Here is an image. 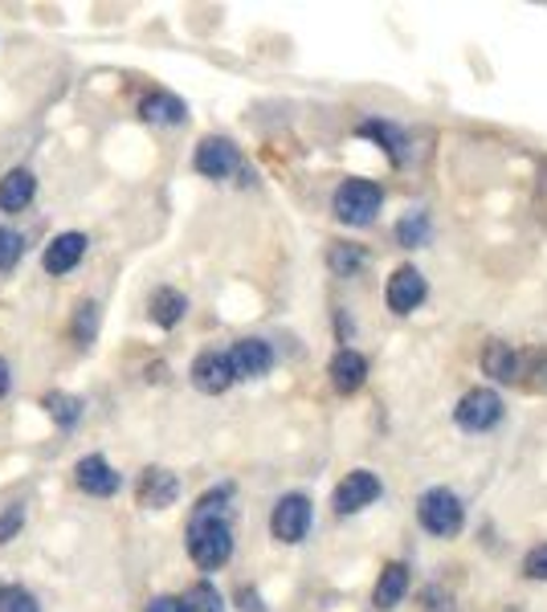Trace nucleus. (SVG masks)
Masks as SVG:
<instances>
[{
    "mask_svg": "<svg viewBox=\"0 0 547 612\" xmlns=\"http://www.w3.org/2000/svg\"><path fill=\"white\" fill-rule=\"evenodd\" d=\"M74 482H78V490L90 494V499H111V494L119 490V474L107 457L87 454L78 466H74Z\"/></svg>",
    "mask_w": 547,
    "mask_h": 612,
    "instance_id": "0eeeda50",
    "label": "nucleus"
},
{
    "mask_svg": "<svg viewBox=\"0 0 547 612\" xmlns=\"http://www.w3.org/2000/svg\"><path fill=\"white\" fill-rule=\"evenodd\" d=\"M197 171L209 176V180H225L233 171H242V156H237V147L230 140L213 135V140H204L197 147Z\"/></svg>",
    "mask_w": 547,
    "mask_h": 612,
    "instance_id": "6e6552de",
    "label": "nucleus"
},
{
    "mask_svg": "<svg viewBox=\"0 0 547 612\" xmlns=\"http://www.w3.org/2000/svg\"><path fill=\"white\" fill-rule=\"evenodd\" d=\"M188 556L204 571L225 568L233 556V531L225 519H192L188 527Z\"/></svg>",
    "mask_w": 547,
    "mask_h": 612,
    "instance_id": "f257e3e1",
    "label": "nucleus"
},
{
    "mask_svg": "<svg viewBox=\"0 0 547 612\" xmlns=\"http://www.w3.org/2000/svg\"><path fill=\"white\" fill-rule=\"evenodd\" d=\"M364 376H368V359H364L360 352H351V347L335 352V359H332V385L339 388V392H356V388L364 385Z\"/></svg>",
    "mask_w": 547,
    "mask_h": 612,
    "instance_id": "dca6fc26",
    "label": "nucleus"
},
{
    "mask_svg": "<svg viewBox=\"0 0 547 612\" xmlns=\"http://www.w3.org/2000/svg\"><path fill=\"white\" fill-rule=\"evenodd\" d=\"M397 237H401L404 245H425V237H429V216L409 213L401 225H397Z\"/></svg>",
    "mask_w": 547,
    "mask_h": 612,
    "instance_id": "5701e85b",
    "label": "nucleus"
},
{
    "mask_svg": "<svg viewBox=\"0 0 547 612\" xmlns=\"http://www.w3.org/2000/svg\"><path fill=\"white\" fill-rule=\"evenodd\" d=\"M33 192H37L33 171L13 168L9 176H0V209H4V213H21V209L33 200Z\"/></svg>",
    "mask_w": 547,
    "mask_h": 612,
    "instance_id": "4468645a",
    "label": "nucleus"
},
{
    "mask_svg": "<svg viewBox=\"0 0 547 612\" xmlns=\"http://www.w3.org/2000/svg\"><path fill=\"white\" fill-rule=\"evenodd\" d=\"M139 114H144L147 123H164V127H180L188 119V107L176 94H164V90H156V94H147L144 102H139Z\"/></svg>",
    "mask_w": 547,
    "mask_h": 612,
    "instance_id": "2eb2a0df",
    "label": "nucleus"
},
{
    "mask_svg": "<svg viewBox=\"0 0 547 612\" xmlns=\"http://www.w3.org/2000/svg\"><path fill=\"white\" fill-rule=\"evenodd\" d=\"M380 478H376L372 470H351L344 478V482L335 486V514H356L364 511V507H372L376 499H380Z\"/></svg>",
    "mask_w": 547,
    "mask_h": 612,
    "instance_id": "423d86ee",
    "label": "nucleus"
},
{
    "mask_svg": "<svg viewBox=\"0 0 547 612\" xmlns=\"http://www.w3.org/2000/svg\"><path fill=\"white\" fill-rule=\"evenodd\" d=\"M147 612H192V609H188V600H180V597H156L147 604Z\"/></svg>",
    "mask_w": 547,
    "mask_h": 612,
    "instance_id": "7c9ffc66",
    "label": "nucleus"
},
{
    "mask_svg": "<svg viewBox=\"0 0 547 612\" xmlns=\"http://www.w3.org/2000/svg\"><path fill=\"white\" fill-rule=\"evenodd\" d=\"M0 612H37V600H33V592H25V588H4Z\"/></svg>",
    "mask_w": 547,
    "mask_h": 612,
    "instance_id": "a878e982",
    "label": "nucleus"
},
{
    "mask_svg": "<svg viewBox=\"0 0 547 612\" xmlns=\"http://www.w3.org/2000/svg\"><path fill=\"white\" fill-rule=\"evenodd\" d=\"M380 204H384V192H380V185H372V180H347V185H339V192H335V200H332L335 216L351 229L372 225L376 213H380Z\"/></svg>",
    "mask_w": 547,
    "mask_h": 612,
    "instance_id": "7ed1b4c3",
    "label": "nucleus"
},
{
    "mask_svg": "<svg viewBox=\"0 0 547 612\" xmlns=\"http://www.w3.org/2000/svg\"><path fill=\"white\" fill-rule=\"evenodd\" d=\"M409 592V568L404 564H389L380 585H376V609H397Z\"/></svg>",
    "mask_w": 547,
    "mask_h": 612,
    "instance_id": "6ab92c4d",
    "label": "nucleus"
},
{
    "mask_svg": "<svg viewBox=\"0 0 547 612\" xmlns=\"http://www.w3.org/2000/svg\"><path fill=\"white\" fill-rule=\"evenodd\" d=\"M82 254H87V237H82V233H58L54 242L45 245L42 266L49 274H66L82 262Z\"/></svg>",
    "mask_w": 547,
    "mask_h": 612,
    "instance_id": "ddd939ff",
    "label": "nucleus"
},
{
    "mask_svg": "<svg viewBox=\"0 0 547 612\" xmlns=\"http://www.w3.org/2000/svg\"><path fill=\"white\" fill-rule=\"evenodd\" d=\"M94 331H99V302H82V307L74 311V340L90 343L94 340Z\"/></svg>",
    "mask_w": 547,
    "mask_h": 612,
    "instance_id": "4be33fe9",
    "label": "nucleus"
},
{
    "mask_svg": "<svg viewBox=\"0 0 547 612\" xmlns=\"http://www.w3.org/2000/svg\"><path fill=\"white\" fill-rule=\"evenodd\" d=\"M21 523H25V507H9V511L0 514V543H9L21 531Z\"/></svg>",
    "mask_w": 547,
    "mask_h": 612,
    "instance_id": "c85d7f7f",
    "label": "nucleus"
},
{
    "mask_svg": "<svg viewBox=\"0 0 547 612\" xmlns=\"http://www.w3.org/2000/svg\"><path fill=\"white\" fill-rule=\"evenodd\" d=\"M482 371H487L490 380H515L518 376V356L515 347L503 340H490L482 347Z\"/></svg>",
    "mask_w": 547,
    "mask_h": 612,
    "instance_id": "f3484780",
    "label": "nucleus"
},
{
    "mask_svg": "<svg viewBox=\"0 0 547 612\" xmlns=\"http://www.w3.org/2000/svg\"><path fill=\"white\" fill-rule=\"evenodd\" d=\"M135 494H139V507H147V511L172 507L176 494H180V478H176L172 470H159V466H152V470L139 474V486H135Z\"/></svg>",
    "mask_w": 547,
    "mask_h": 612,
    "instance_id": "9b49d317",
    "label": "nucleus"
},
{
    "mask_svg": "<svg viewBox=\"0 0 547 612\" xmlns=\"http://www.w3.org/2000/svg\"><path fill=\"white\" fill-rule=\"evenodd\" d=\"M225 359H230L233 380H237V376H242V380H258V376L270 371L274 352H270V343H261V340H237Z\"/></svg>",
    "mask_w": 547,
    "mask_h": 612,
    "instance_id": "9d476101",
    "label": "nucleus"
},
{
    "mask_svg": "<svg viewBox=\"0 0 547 612\" xmlns=\"http://www.w3.org/2000/svg\"><path fill=\"white\" fill-rule=\"evenodd\" d=\"M421 609L425 612H454V597H449L446 588H425V592H421Z\"/></svg>",
    "mask_w": 547,
    "mask_h": 612,
    "instance_id": "cd10ccee",
    "label": "nucleus"
},
{
    "mask_svg": "<svg viewBox=\"0 0 547 612\" xmlns=\"http://www.w3.org/2000/svg\"><path fill=\"white\" fill-rule=\"evenodd\" d=\"M147 311H152V323H159V327H176L188 311V299L180 294V290H172V286H164V290L152 294Z\"/></svg>",
    "mask_w": 547,
    "mask_h": 612,
    "instance_id": "a211bd4d",
    "label": "nucleus"
},
{
    "mask_svg": "<svg viewBox=\"0 0 547 612\" xmlns=\"http://www.w3.org/2000/svg\"><path fill=\"white\" fill-rule=\"evenodd\" d=\"M188 609L192 612H221V592L213 585H197L188 592Z\"/></svg>",
    "mask_w": 547,
    "mask_h": 612,
    "instance_id": "393cba45",
    "label": "nucleus"
},
{
    "mask_svg": "<svg viewBox=\"0 0 547 612\" xmlns=\"http://www.w3.org/2000/svg\"><path fill=\"white\" fill-rule=\"evenodd\" d=\"M192 385L201 388V392H209V397H221V392L233 385L230 359L221 356V352H204V356L192 364Z\"/></svg>",
    "mask_w": 547,
    "mask_h": 612,
    "instance_id": "f8f14e48",
    "label": "nucleus"
},
{
    "mask_svg": "<svg viewBox=\"0 0 547 612\" xmlns=\"http://www.w3.org/2000/svg\"><path fill=\"white\" fill-rule=\"evenodd\" d=\"M417 519L429 535H437V539H454V535L461 531V523H466V511H461V502H458L454 490H446V486H433V490L421 494Z\"/></svg>",
    "mask_w": 547,
    "mask_h": 612,
    "instance_id": "f03ea898",
    "label": "nucleus"
},
{
    "mask_svg": "<svg viewBox=\"0 0 547 612\" xmlns=\"http://www.w3.org/2000/svg\"><path fill=\"white\" fill-rule=\"evenodd\" d=\"M364 266V249H356V245H339V249H332V270L335 274H356Z\"/></svg>",
    "mask_w": 547,
    "mask_h": 612,
    "instance_id": "b1692460",
    "label": "nucleus"
},
{
    "mask_svg": "<svg viewBox=\"0 0 547 612\" xmlns=\"http://www.w3.org/2000/svg\"><path fill=\"white\" fill-rule=\"evenodd\" d=\"M454 421H458L466 433H487V429H494L503 421V400H499V392H490V388H470V392L458 400Z\"/></svg>",
    "mask_w": 547,
    "mask_h": 612,
    "instance_id": "20e7f679",
    "label": "nucleus"
},
{
    "mask_svg": "<svg viewBox=\"0 0 547 612\" xmlns=\"http://www.w3.org/2000/svg\"><path fill=\"white\" fill-rule=\"evenodd\" d=\"M360 135H368V140H380V143H384V152H389L392 164H401L404 135L397 127H389V123H360Z\"/></svg>",
    "mask_w": 547,
    "mask_h": 612,
    "instance_id": "412c9836",
    "label": "nucleus"
},
{
    "mask_svg": "<svg viewBox=\"0 0 547 612\" xmlns=\"http://www.w3.org/2000/svg\"><path fill=\"white\" fill-rule=\"evenodd\" d=\"M270 531L274 539L282 543H303L306 531H311V499L306 494H282L270 514Z\"/></svg>",
    "mask_w": 547,
    "mask_h": 612,
    "instance_id": "39448f33",
    "label": "nucleus"
},
{
    "mask_svg": "<svg viewBox=\"0 0 547 612\" xmlns=\"http://www.w3.org/2000/svg\"><path fill=\"white\" fill-rule=\"evenodd\" d=\"M9 385H13V376H9V364H4V359H0V397H4V392H9Z\"/></svg>",
    "mask_w": 547,
    "mask_h": 612,
    "instance_id": "2f4dec72",
    "label": "nucleus"
},
{
    "mask_svg": "<svg viewBox=\"0 0 547 612\" xmlns=\"http://www.w3.org/2000/svg\"><path fill=\"white\" fill-rule=\"evenodd\" d=\"M0 600H4V588H0Z\"/></svg>",
    "mask_w": 547,
    "mask_h": 612,
    "instance_id": "473e14b6",
    "label": "nucleus"
},
{
    "mask_svg": "<svg viewBox=\"0 0 547 612\" xmlns=\"http://www.w3.org/2000/svg\"><path fill=\"white\" fill-rule=\"evenodd\" d=\"M42 404H45V413L54 416L62 429H74L78 425V416H82V400L70 397V392H49Z\"/></svg>",
    "mask_w": 547,
    "mask_h": 612,
    "instance_id": "aec40b11",
    "label": "nucleus"
},
{
    "mask_svg": "<svg viewBox=\"0 0 547 612\" xmlns=\"http://www.w3.org/2000/svg\"><path fill=\"white\" fill-rule=\"evenodd\" d=\"M523 571H527L532 580H547V543H544V547H535V552H527V559H523Z\"/></svg>",
    "mask_w": 547,
    "mask_h": 612,
    "instance_id": "c756f323",
    "label": "nucleus"
},
{
    "mask_svg": "<svg viewBox=\"0 0 547 612\" xmlns=\"http://www.w3.org/2000/svg\"><path fill=\"white\" fill-rule=\"evenodd\" d=\"M16 257H21V237L13 229H0V270H13Z\"/></svg>",
    "mask_w": 547,
    "mask_h": 612,
    "instance_id": "bb28decb",
    "label": "nucleus"
},
{
    "mask_svg": "<svg viewBox=\"0 0 547 612\" xmlns=\"http://www.w3.org/2000/svg\"><path fill=\"white\" fill-rule=\"evenodd\" d=\"M384 302H389V311H397V314L417 311L421 302H425V278H421V270L401 266V270L392 274L389 286H384Z\"/></svg>",
    "mask_w": 547,
    "mask_h": 612,
    "instance_id": "1a4fd4ad",
    "label": "nucleus"
}]
</instances>
